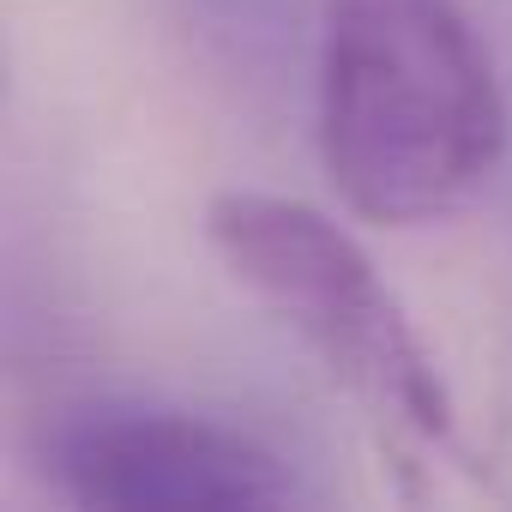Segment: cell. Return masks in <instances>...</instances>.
Instances as JSON below:
<instances>
[{
    "mask_svg": "<svg viewBox=\"0 0 512 512\" xmlns=\"http://www.w3.org/2000/svg\"><path fill=\"white\" fill-rule=\"evenodd\" d=\"M512 109L464 0H326L314 145L332 193L374 229H428L500 169Z\"/></svg>",
    "mask_w": 512,
    "mask_h": 512,
    "instance_id": "obj_1",
    "label": "cell"
},
{
    "mask_svg": "<svg viewBox=\"0 0 512 512\" xmlns=\"http://www.w3.org/2000/svg\"><path fill=\"white\" fill-rule=\"evenodd\" d=\"M205 241L223 272L368 416L386 452L464 470L458 404L440 356L344 223L290 193L223 187L205 205Z\"/></svg>",
    "mask_w": 512,
    "mask_h": 512,
    "instance_id": "obj_2",
    "label": "cell"
},
{
    "mask_svg": "<svg viewBox=\"0 0 512 512\" xmlns=\"http://www.w3.org/2000/svg\"><path fill=\"white\" fill-rule=\"evenodd\" d=\"M49 470L79 506H302L314 488L260 434L169 404H91L49 440Z\"/></svg>",
    "mask_w": 512,
    "mask_h": 512,
    "instance_id": "obj_3",
    "label": "cell"
}]
</instances>
